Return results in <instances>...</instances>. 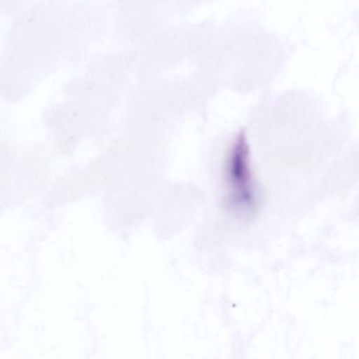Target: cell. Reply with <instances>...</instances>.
<instances>
[{
	"instance_id": "1",
	"label": "cell",
	"mask_w": 359,
	"mask_h": 359,
	"mask_svg": "<svg viewBox=\"0 0 359 359\" xmlns=\"http://www.w3.org/2000/svg\"><path fill=\"white\" fill-rule=\"evenodd\" d=\"M222 207L239 222H251L262 211L264 188L252 159L245 133L238 134L226 149L222 165Z\"/></svg>"
}]
</instances>
